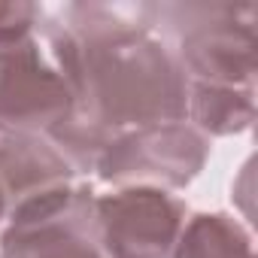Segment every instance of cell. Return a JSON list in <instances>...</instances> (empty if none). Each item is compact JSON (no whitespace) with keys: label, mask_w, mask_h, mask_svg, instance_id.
Segmentation results:
<instances>
[{"label":"cell","mask_w":258,"mask_h":258,"mask_svg":"<svg viewBox=\"0 0 258 258\" xmlns=\"http://www.w3.org/2000/svg\"><path fill=\"white\" fill-rule=\"evenodd\" d=\"M52 19L70 40L76 106L46 140L73 173H94L124 131L185 121L188 82L155 37V4H67Z\"/></svg>","instance_id":"1"},{"label":"cell","mask_w":258,"mask_h":258,"mask_svg":"<svg viewBox=\"0 0 258 258\" xmlns=\"http://www.w3.org/2000/svg\"><path fill=\"white\" fill-rule=\"evenodd\" d=\"M155 28L176 55L188 85L255 88L258 7L231 0L155 4Z\"/></svg>","instance_id":"2"},{"label":"cell","mask_w":258,"mask_h":258,"mask_svg":"<svg viewBox=\"0 0 258 258\" xmlns=\"http://www.w3.org/2000/svg\"><path fill=\"white\" fill-rule=\"evenodd\" d=\"M76 106L70 40L46 13L43 25L0 43V127L46 137Z\"/></svg>","instance_id":"3"},{"label":"cell","mask_w":258,"mask_h":258,"mask_svg":"<svg viewBox=\"0 0 258 258\" xmlns=\"http://www.w3.org/2000/svg\"><path fill=\"white\" fill-rule=\"evenodd\" d=\"M210 158V137L188 121L149 124L118 134L103 158L97 176L118 188H185Z\"/></svg>","instance_id":"4"},{"label":"cell","mask_w":258,"mask_h":258,"mask_svg":"<svg viewBox=\"0 0 258 258\" xmlns=\"http://www.w3.org/2000/svg\"><path fill=\"white\" fill-rule=\"evenodd\" d=\"M106 258H173L188 207L164 188H118L94 198Z\"/></svg>","instance_id":"5"},{"label":"cell","mask_w":258,"mask_h":258,"mask_svg":"<svg viewBox=\"0 0 258 258\" xmlns=\"http://www.w3.org/2000/svg\"><path fill=\"white\" fill-rule=\"evenodd\" d=\"M94 198L88 182H76L22 213L0 234V258H106Z\"/></svg>","instance_id":"6"},{"label":"cell","mask_w":258,"mask_h":258,"mask_svg":"<svg viewBox=\"0 0 258 258\" xmlns=\"http://www.w3.org/2000/svg\"><path fill=\"white\" fill-rule=\"evenodd\" d=\"M73 185V167L46 137L0 127V191L13 207V219Z\"/></svg>","instance_id":"7"},{"label":"cell","mask_w":258,"mask_h":258,"mask_svg":"<svg viewBox=\"0 0 258 258\" xmlns=\"http://www.w3.org/2000/svg\"><path fill=\"white\" fill-rule=\"evenodd\" d=\"M173 258H255L249 228L228 213H198L185 219Z\"/></svg>","instance_id":"8"},{"label":"cell","mask_w":258,"mask_h":258,"mask_svg":"<svg viewBox=\"0 0 258 258\" xmlns=\"http://www.w3.org/2000/svg\"><path fill=\"white\" fill-rule=\"evenodd\" d=\"M46 19V10L28 0H0V43L19 40L31 31H37Z\"/></svg>","instance_id":"9"},{"label":"cell","mask_w":258,"mask_h":258,"mask_svg":"<svg viewBox=\"0 0 258 258\" xmlns=\"http://www.w3.org/2000/svg\"><path fill=\"white\" fill-rule=\"evenodd\" d=\"M13 222V207H10V201H7V195L0 191V234H4V228Z\"/></svg>","instance_id":"10"}]
</instances>
